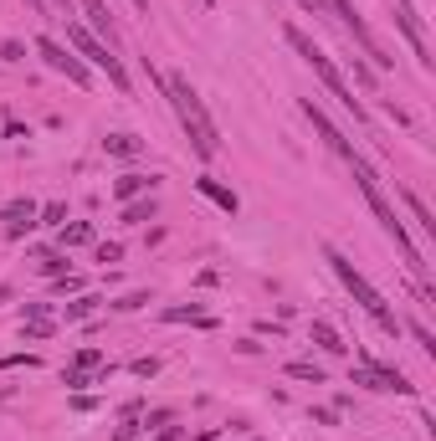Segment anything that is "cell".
I'll list each match as a JSON object with an SVG mask.
<instances>
[{
  "label": "cell",
  "mask_w": 436,
  "mask_h": 441,
  "mask_svg": "<svg viewBox=\"0 0 436 441\" xmlns=\"http://www.w3.org/2000/svg\"><path fill=\"white\" fill-rule=\"evenodd\" d=\"M160 93L174 103V113H180V123H185V134H190L195 154H201V160H216V154H221V134H216V123L206 118V103H201V93H195V87H190L180 72H164Z\"/></svg>",
  "instance_id": "6da1fadb"
},
{
  "label": "cell",
  "mask_w": 436,
  "mask_h": 441,
  "mask_svg": "<svg viewBox=\"0 0 436 441\" xmlns=\"http://www.w3.org/2000/svg\"><path fill=\"white\" fill-rule=\"evenodd\" d=\"M349 169H354V185H359V195H364V206L375 211V220H380V226H385L390 236H396V247L406 252V262H410V267H416V272H426V257L416 252V241L406 236V220L396 216V206L385 201V190H380V180H375V169H369V164L359 160V154H354V160H349Z\"/></svg>",
  "instance_id": "7a4b0ae2"
},
{
  "label": "cell",
  "mask_w": 436,
  "mask_h": 441,
  "mask_svg": "<svg viewBox=\"0 0 436 441\" xmlns=\"http://www.w3.org/2000/svg\"><path fill=\"white\" fill-rule=\"evenodd\" d=\"M323 257H329V267L339 272V282H344L349 293H354V303L364 308V313L375 318V323L385 328V334H401L406 323H401L396 313H390V303H385V298H380V293H375V288H369V282H364V272H354V262H349V257H339L334 247H323Z\"/></svg>",
  "instance_id": "3957f363"
},
{
  "label": "cell",
  "mask_w": 436,
  "mask_h": 441,
  "mask_svg": "<svg viewBox=\"0 0 436 441\" xmlns=\"http://www.w3.org/2000/svg\"><path fill=\"white\" fill-rule=\"evenodd\" d=\"M282 36H288V47H293V52H298L303 62H308V67H313L318 77H323V87H329V93H334V98H339V103L349 108V113H354V118H364V103L354 98V87H349V82H344V72L334 67V62H329V57H323V52L313 47V41H308V36H303V31H298V26H282Z\"/></svg>",
  "instance_id": "277c9868"
},
{
  "label": "cell",
  "mask_w": 436,
  "mask_h": 441,
  "mask_svg": "<svg viewBox=\"0 0 436 441\" xmlns=\"http://www.w3.org/2000/svg\"><path fill=\"white\" fill-rule=\"evenodd\" d=\"M67 47H77L87 62H93V67H103V72H108V82H113L118 93H128V72H123V62H118L113 52H108V47H103V41H98L93 31H87V26H77V21H72V26H67Z\"/></svg>",
  "instance_id": "5b68a950"
},
{
  "label": "cell",
  "mask_w": 436,
  "mask_h": 441,
  "mask_svg": "<svg viewBox=\"0 0 436 441\" xmlns=\"http://www.w3.org/2000/svg\"><path fill=\"white\" fill-rule=\"evenodd\" d=\"M329 11H334V16H344V26H349V36H354L359 47H364V57H375V67H396V57H390V52L380 47V36H375V31L364 26V16H359L354 6H349V0H329Z\"/></svg>",
  "instance_id": "8992f818"
},
{
  "label": "cell",
  "mask_w": 436,
  "mask_h": 441,
  "mask_svg": "<svg viewBox=\"0 0 436 441\" xmlns=\"http://www.w3.org/2000/svg\"><path fill=\"white\" fill-rule=\"evenodd\" d=\"M36 57L47 62L52 72H62L67 82H77V87H87V82H93V72H87V62H82V57H72V52L62 47V41H52V36H36Z\"/></svg>",
  "instance_id": "52a82bcc"
},
{
  "label": "cell",
  "mask_w": 436,
  "mask_h": 441,
  "mask_svg": "<svg viewBox=\"0 0 436 441\" xmlns=\"http://www.w3.org/2000/svg\"><path fill=\"white\" fill-rule=\"evenodd\" d=\"M354 385H369V390H396V395H410V390H416V385H410L401 369L375 364V359H364V364L354 369Z\"/></svg>",
  "instance_id": "ba28073f"
},
{
  "label": "cell",
  "mask_w": 436,
  "mask_h": 441,
  "mask_svg": "<svg viewBox=\"0 0 436 441\" xmlns=\"http://www.w3.org/2000/svg\"><path fill=\"white\" fill-rule=\"evenodd\" d=\"M303 113H308V123L318 128V139H323V144H329L334 154H344V160H354V144H349V139L339 134V128L329 123V113H323V108H318L313 98H303Z\"/></svg>",
  "instance_id": "9c48e42d"
},
{
  "label": "cell",
  "mask_w": 436,
  "mask_h": 441,
  "mask_svg": "<svg viewBox=\"0 0 436 441\" xmlns=\"http://www.w3.org/2000/svg\"><path fill=\"white\" fill-rule=\"evenodd\" d=\"M396 26L406 31V41H410V47H416V57H421V62H431V57H426V52H431V47H426V31H421L416 6H410V0H396Z\"/></svg>",
  "instance_id": "30bf717a"
},
{
  "label": "cell",
  "mask_w": 436,
  "mask_h": 441,
  "mask_svg": "<svg viewBox=\"0 0 436 441\" xmlns=\"http://www.w3.org/2000/svg\"><path fill=\"white\" fill-rule=\"evenodd\" d=\"M155 185H160V174H118V180H113V195H118V201H134V195L155 190Z\"/></svg>",
  "instance_id": "8fae6325"
},
{
  "label": "cell",
  "mask_w": 436,
  "mask_h": 441,
  "mask_svg": "<svg viewBox=\"0 0 436 441\" xmlns=\"http://www.w3.org/2000/svg\"><path fill=\"white\" fill-rule=\"evenodd\" d=\"M6 220H11V236L31 231V226H36V206H31V201H11V206H6Z\"/></svg>",
  "instance_id": "7c38bea8"
},
{
  "label": "cell",
  "mask_w": 436,
  "mask_h": 441,
  "mask_svg": "<svg viewBox=\"0 0 436 441\" xmlns=\"http://www.w3.org/2000/svg\"><path fill=\"white\" fill-rule=\"evenodd\" d=\"M313 344H318V349H329V355H344V349H349V344L339 339V328H334V323H323V318H313Z\"/></svg>",
  "instance_id": "4fadbf2b"
},
{
  "label": "cell",
  "mask_w": 436,
  "mask_h": 441,
  "mask_svg": "<svg viewBox=\"0 0 436 441\" xmlns=\"http://www.w3.org/2000/svg\"><path fill=\"white\" fill-rule=\"evenodd\" d=\"M77 6L87 11V21H93V31H103V36H113V11H108L103 0H77Z\"/></svg>",
  "instance_id": "5bb4252c"
},
{
  "label": "cell",
  "mask_w": 436,
  "mask_h": 441,
  "mask_svg": "<svg viewBox=\"0 0 436 441\" xmlns=\"http://www.w3.org/2000/svg\"><path fill=\"white\" fill-rule=\"evenodd\" d=\"M401 195H406V206H410V216H416V226H421L426 236H436V216L426 211V201H421L416 190H401Z\"/></svg>",
  "instance_id": "9a60e30c"
},
{
  "label": "cell",
  "mask_w": 436,
  "mask_h": 441,
  "mask_svg": "<svg viewBox=\"0 0 436 441\" xmlns=\"http://www.w3.org/2000/svg\"><path fill=\"white\" fill-rule=\"evenodd\" d=\"M201 195H211V201H216V206H221L226 216H236V206H242V201H236V195H231V190H221V185H216V180H201Z\"/></svg>",
  "instance_id": "2e32d148"
},
{
  "label": "cell",
  "mask_w": 436,
  "mask_h": 441,
  "mask_svg": "<svg viewBox=\"0 0 436 441\" xmlns=\"http://www.w3.org/2000/svg\"><path fill=\"white\" fill-rule=\"evenodd\" d=\"M103 149H108V154H123V160H128V154H139L144 144H139L134 134H108V139H103Z\"/></svg>",
  "instance_id": "e0dca14e"
},
{
  "label": "cell",
  "mask_w": 436,
  "mask_h": 441,
  "mask_svg": "<svg viewBox=\"0 0 436 441\" xmlns=\"http://www.w3.org/2000/svg\"><path fill=\"white\" fill-rule=\"evenodd\" d=\"M288 374H293V380H313V385H323V369H318L313 359H293Z\"/></svg>",
  "instance_id": "ac0fdd59"
},
{
  "label": "cell",
  "mask_w": 436,
  "mask_h": 441,
  "mask_svg": "<svg viewBox=\"0 0 436 441\" xmlns=\"http://www.w3.org/2000/svg\"><path fill=\"white\" fill-rule=\"evenodd\" d=\"M123 220H134V226H139V220H155V201H128Z\"/></svg>",
  "instance_id": "d6986e66"
},
{
  "label": "cell",
  "mask_w": 436,
  "mask_h": 441,
  "mask_svg": "<svg viewBox=\"0 0 436 441\" xmlns=\"http://www.w3.org/2000/svg\"><path fill=\"white\" fill-rule=\"evenodd\" d=\"M185 318H195V323H211V318H206L195 303H190V308H164V323H185Z\"/></svg>",
  "instance_id": "ffe728a7"
},
{
  "label": "cell",
  "mask_w": 436,
  "mask_h": 441,
  "mask_svg": "<svg viewBox=\"0 0 436 441\" xmlns=\"http://www.w3.org/2000/svg\"><path fill=\"white\" fill-rule=\"evenodd\" d=\"M82 241H93V226H87V220H77V226L62 231V247H82Z\"/></svg>",
  "instance_id": "44dd1931"
},
{
  "label": "cell",
  "mask_w": 436,
  "mask_h": 441,
  "mask_svg": "<svg viewBox=\"0 0 436 441\" xmlns=\"http://www.w3.org/2000/svg\"><path fill=\"white\" fill-rule=\"evenodd\" d=\"M41 272H47V277H62V272H67V257H62V252H47V257H41Z\"/></svg>",
  "instance_id": "7402d4cb"
},
{
  "label": "cell",
  "mask_w": 436,
  "mask_h": 441,
  "mask_svg": "<svg viewBox=\"0 0 436 441\" xmlns=\"http://www.w3.org/2000/svg\"><path fill=\"white\" fill-rule=\"evenodd\" d=\"M410 334H416V344L426 349V355H436V334H431L426 323H410Z\"/></svg>",
  "instance_id": "603a6c76"
},
{
  "label": "cell",
  "mask_w": 436,
  "mask_h": 441,
  "mask_svg": "<svg viewBox=\"0 0 436 441\" xmlns=\"http://www.w3.org/2000/svg\"><path fill=\"white\" fill-rule=\"evenodd\" d=\"M93 308H98V298H77V303L67 308V318H87V313H93Z\"/></svg>",
  "instance_id": "cb8c5ba5"
},
{
  "label": "cell",
  "mask_w": 436,
  "mask_h": 441,
  "mask_svg": "<svg viewBox=\"0 0 436 441\" xmlns=\"http://www.w3.org/2000/svg\"><path fill=\"white\" fill-rule=\"evenodd\" d=\"M149 303V293H128V298H118L113 308H123V313H134V308H144Z\"/></svg>",
  "instance_id": "d4e9b609"
},
{
  "label": "cell",
  "mask_w": 436,
  "mask_h": 441,
  "mask_svg": "<svg viewBox=\"0 0 436 441\" xmlns=\"http://www.w3.org/2000/svg\"><path fill=\"white\" fill-rule=\"evenodd\" d=\"M349 72H354V77H359L364 87H375V72H369V67H364V62H354V57H349Z\"/></svg>",
  "instance_id": "484cf974"
},
{
  "label": "cell",
  "mask_w": 436,
  "mask_h": 441,
  "mask_svg": "<svg viewBox=\"0 0 436 441\" xmlns=\"http://www.w3.org/2000/svg\"><path fill=\"white\" fill-rule=\"evenodd\" d=\"M118 257H123L118 241H103V247H98V262H118Z\"/></svg>",
  "instance_id": "4316f807"
},
{
  "label": "cell",
  "mask_w": 436,
  "mask_h": 441,
  "mask_svg": "<svg viewBox=\"0 0 436 441\" xmlns=\"http://www.w3.org/2000/svg\"><path fill=\"white\" fill-rule=\"evenodd\" d=\"M0 57H6V62H21V57H26V47H21V41H6V47H0Z\"/></svg>",
  "instance_id": "83f0119b"
},
{
  "label": "cell",
  "mask_w": 436,
  "mask_h": 441,
  "mask_svg": "<svg viewBox=\"0 0 436 441\" xmlns=\"http://www.w3.org/2000/svg\"><path fill=\"white\" fill-rule=\"evenodd\" d=\"M155 369H160V359H134V374H139V380H149Z\"/></svg>",
  "instance_id": "f1b7e54d"
},
{
  "label": "cell",
  "mask_w": 436,
  "mask_h": 441,
  "mask_svg": "<svg viewBox=\"0 0 436 441\" xmlns=\"http://www.w3.org/2000/svg\"><path fill=\"white\" fill-rule=\"evenodd\" d=\"M62 216H67L62 206H47V211H41V220H47V226H62Z\"/></svg>",
  "instance_id": "f546056e"
},
{
  "label": "cell",
  "mask_w": 436,
  "mask_h": 441,
  "mask_svg": "<svg viewBox=\"0 0 436 441\" xmlns=\"http://www.w3.org/2000/svg\"><path fill=\"white\" fill-rule=\"evenodd\" d=\"M298 6H303V11H313V16H323V11H329V0H298Z\"/></svg>",
  "instance_id": "4dcf8cb0"
},
{
  "label": "cell",
  "mask_w": 436,
  "mask_h": 441,
  "mask_svg": "<svg viewBox=\"0 0 436 441\" xmlns=\"http://www.w3.org/2000/svg\"><path fill=\"white\" fill-rule=\"evenodd\" d=\"M128 6H134V11H144V16H149V0H128Z\"/></svg>",
  "instance_id": "1f68e13d"
},
{
  "label": "cell",
  "mask_w": 436,
  "mask_h": 441,
  "mask_svg": "<svg viewBox=\"0 0 436 441\" xmlns=\"http://www.w3.org/2000/svg\"><path fill=\"white\" fill-rule=\"evenodd\" d=\"M201 6H216V0H201Z\"/></svg>",
  "instance_id": "d6a6232c"
},
{
  "label": "cell",
  "mask_w": 436,
  "mask_h": 441,
  "mask_svg": "<svg viewBox=\"0 0 436 441\" xmlns=\"http://www.w3.org/2000/svg\"><path fill=\"white\" fill-rule=\"evenodd\" d=\"M62 6H67V0H62Z\"/></svg>",
  "instance_id": "836d02e7"
}]
</instances>
